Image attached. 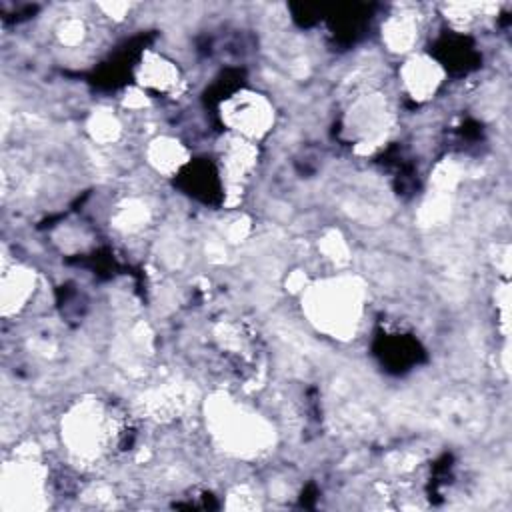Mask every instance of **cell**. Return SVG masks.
Returning a JSON list of instances; mask_svg holds the SVG:
<instances>
[{
  "instance_id": "4",
  "label": "cell",
  "mask_w": 512,
  "mask_h": 512,
  "mask_svg": "<svg viewBox=\"0 0 512 512\" xmlns=\"http://www.w3.org/2000/svg\"><path fill=\"white\" fill-rule=\"evenodd\" d=\"M222 122L234 136L256 142L266 136L274 124L272 102L254 92L238 90L222 102Z\"/></svg>"
},
{
  "instance_id": "5",
  "label": "cell",
  "mask_w": 512,
  "mask_h": 512,
  "mask_svg": "<svg viewBox=\"0 0 512 512\" xmlns=\"http://www.w3.org/2000/svg\"><path fill=\"white\" fill-rule=\"evenodd\" d=\"M46 490V468L30 456L6 462L2 468V508H36Z\"/></svg>"
},
{
  "instance_id": "10",
  "label": "cell",
  "mask_w": 512,
  "mask_h": 512,
  "mask_svg": "<svg viewBox=\"0 0 512 512\" xmlns=\"http://www.w3.org/2000/svg\"><path fill=\"white\" fill-rule=\"evenodd\" d=\"M146 158L158 174L170 178L174 174H180L182 168L190 162V152L180 140L172 136H158L150 140L146 148Z\"/></svg>"
},
{
  "instance_id": "11",
  "label": "cell",
  "mask_w": 512,
  "mask_h": 512,
  "mask_svg": "<svg viewBox=\"0 0 512 512\" xmlns=\"http://www.w3.org/2000/svg\"><path fill=\"white\" fill-rule=\"evenodd\" d=\"M418 40V22L412 14H392L382 24V42L388 46V50L406 54L412 50V46Z\"/></svg>"
},
{
  "instance_id": "3",
  "label": "cell",
  "mask_w": 512,
  "mask_h": 512,
  "mask_svg": "<svg viewBox=\"0 0 512 512\" xmlns=\"http://www.w3.org/2000/svg\"><path fill=\"white\" fill-rule=\"evenodd\" d=\"M122 420L98 398L78 400L60 422V438L66 452L82 464L102 460L120 440Z\"/></svg>"
},
{
  "instance_id": "2",
  "label": "cell",
  "mask_w": 512,
  "mask_h": 512,
  "mask_svg": "<svg viewBox=\"0 0 512 512\" xmlns=\"http://www.w3.org/2000/svg\"><path fill=\"white\" fill-rule=\"evenodd\" d=\"M206 424L216 444L238 458H256L274 444L272 424L256 410L224 394L206 402Z\"/></svg>"
},
{
  "instance_id": "12",
  "label": "cell",
  "mask_w": 512,
  "mask_h": 512,
  "mask_svg": "<svg viewBox=\"0 0 512 512\" xmlns=\"http://www.w3.org/2000/svg\"><path fill=\"white\" fill-rule=\"evenodd\" d=\"M88 132L90 136L100 142V144H108V142H114L120 134V122L118 118L108 112V110H102V112H94L90 122H88Z\"/></svg>"
},
{
  "instance_id": "7",
  "label": "cell",
  "mask_w": 512,
  "mask_h": 512,
  "mask_svg": "<svg viewBox=\"0 0 512 512\" xmlns=\"http://www.w3.org/2000/svg\"><path fill=\"white\" fill-rule=\"evenodd\" d=\"M444 74L446 72L442 64L426 54L408 56L398 72L404 92L416 102H424L432 98L442 86Z\"/></svg>"
},
{
  "instance_id": "6",
  "label": "cell",
  "mask_w": 512,
  "mask_h": 512,
  "mask_svg": "<svg viewBox=\"0 0 512 512\" xmlns=\"http://www.w3.org/2000/svg\"><path fill=\"white\" fill-rule=\"evenodd\" d=\"M346 130L362 150L376 148L392 130V110L378 92L356 98L346 114Z\"/></svg>"
},
{
  "instance_id": "1",
  "label": "cell",
  "mask_w": 512,
  "mask_h": 512,
  "mask_svg": "<svg viewBox=\"0 0 512 512\" xmlns=\"http://www.w3.org/2000/svg\"><path fill=\"white\" fill-rule=\"evenodd\" d=\"M302 308L318 332L336 340H350L366 310L364 282L352 274L318 280L302 290Z\"/></svg>"
},
{
  "instance_id": "13",
  "label": "cell",
  "mask_w": 512,
  "mask_h": 512,
  "mask_svg": "<svg viewBox=\"0 0 512 512\" xmlns=\"http://www.w3.org/2000/svg\"><path fill=\"white\" fill-rule=\"evenodd\" d=\"M116 220H118V226H120V228L132 232V230L140 228L142 222H146V206L130 202V204H126V206L120 208Z\"/></svg>"
},
{
  "instance_id": "9",
  "label": "cell",
  "mask_w": 512,
  "mask_h": 512,
  "mask_svg": "<svg viewBox=\"0 0 512 512\" xmlns=\"http://www.w3.org/2000/svg\"><path fill=\"white\" fill-rule=\"evenodd\" d=\"M34 288H36L34 270L26 266H14V268L4 266L2 288H0L2 314L6 318L12 314H18L26 306V302L32 298Z\"/></svg>"
},
{
  "instance_id": "8",
  "label": "cell",
  "mask_w": 512,
  "mask_h": 512,
  "mask_svg": "<svg viewBox=\"0 0 512 512\" xmlns=\"http://www.w3.org/2000/svg\"><path fill=\"white\" fill-rule=\"evenodd\" d=\"M136 80L144 92L150 90V92H164V94L178 90L182 82L178 66L166 56L156 52H146L142 56L136 68Z\"/></svg>"
}]
</instances>
